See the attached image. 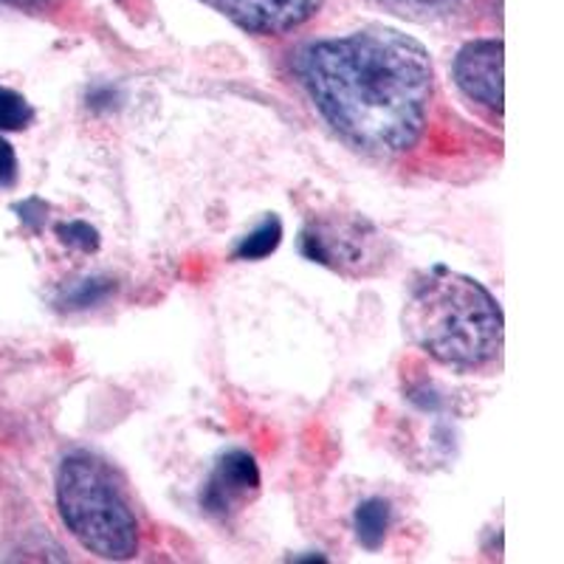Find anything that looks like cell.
Segmentation results:
<instances>
[{
    "label": "cell",
    "mask_w": 564,
    "mask_h": 564,
    "mask_svg": "<svg viewBox=\"0 0 564 564\" xmlns=\"http://www.w3.org/2000/svg\"><path fill=\"white\" fill-rule=\"evenodd\" d=\"M294 70L316 113L352 150L392 159L421 141L435 68L410 34L372 26L314 40L300 48Z\"/></svg>",
    "instance_id": "1"
},
{
    "label": "cell",
    "mask_w": 564,
    "mask_h": 564,
    "mask_svg": "<svg viewBox=\"0 0 564 564\" xmlns=\"http://www.w3.org/2000/svg\"><path fill=\"white\" fill-rule=\"evenodd\" d=\"M404 330L426 356L455 370H480L500 359L506 316L491 291L446 265H432L412 282Z\"/></svg>",
    "instance_id": "2"
},
{
    "label": "cell",
    "mask_w": 564,
    "mask_h": 564,
    "mask_svg": "<svg viewBox=\"0 0 564 564\" xmlns=\"http://www.w3.org/2000/svg\"><path fill=\"white\" fill-rule=\"evenodd\" d=\"M57 508L63 525L88 553L128 562L139 553V522L110 468L88 452L65 455L57 468Z\"/></svg>",
    "instance_id": "3"
},
{
    "label": "cell",
    "mask_w": 564,
    "mask_h": 564,
    "mask_svg": "<svg viewBox=\"0 0 564 564\" xmlns=\"http://www.w3.org/2000/svg\"><path fill=\"white\" fill-rule=\"evenodd\" d=\"M300 251L311 263L336 271L350 280L376 276L390 260V240L361 215L322 212L311 215L300 231Z\"/></svg>",
    "instance_id": "4"
},
{
    "label": "cell",
    "mask_w": 564,
    "mask_h": 564,
    "mask_svg": "<svg viewBox=\"0 0 564 564\" xmlns=\"http://www.w3.org/2000/svg\"><path fill=\"white\" fill-rule=\"evenodd\" d=\"M229 23L254 37H280L305 26L319 14L325 0H200Z\"/></svg>",
    "instance_id": "5"
},
{
    "label": "cell",
    "mask_w": 564,
    "mask_h": 564,
    "mask_svg": "<svg viewBox=\"0 0 564 564\" xmlns=\"http://www.w3.org/2000/svg\"><path fill=\"white\" fill-rule=\"evenodd\" d=\"M260 468L257 460L243 449H229L215 460L204 488H200V508L209 517L229 520L231 513L243 511L260 494Z\"/></svg>",
    "instance_id": "6"
},
{
    "label": "cell",
    "mask_w": 564,
    "mask_h": 564,
    "mask_svg": "<svg viewBox=\"0 0 564 564\" xmlns=\"http://www.w3.org/2000/svg\"><path fill=\"white\" fill-rule=\"evenodd\" d=\"M502 54L506 45L500 37H480L463 45L452 65L457 88L497 116H502Z\"/></svg>",
    "instance_id": "7"
},
{
    "label": "cell",
    "mask_w": 564,
    "mask_h": 564,
    "mask_svg": "<svg viewBox=\"0 0 564 564\" xmlns=\"http://www.w3.org/2000/svg\"><path fill=\"white\" fill-rule=\"evenodd\" d=\"M390 502L381 500V497H370V500L359 502V508L352 513V531H356L359 545L367 547V551H379L384 545L387 531H390Z\"/></svg>",
    "instance_id": "8"
},
{
    "label": "cell",
    "mask_w": 564,
    "mask_h": 564,
    "mask_svg": "<svg viewBox=\"0 0 564 564\" xmlns=\"http://www.w3.org/2000/svg\"><path fill=\"white\" fill-rule=\"evenodd\" d=\"M282 243V220L276 215H269L263 224L249 231L235 249L238 260H263V257L274 254L276 246Z\"/></svg>",
    "instance_id": "9"
},
{
    "label": "cell",
    "mask_w": 564,
    "mask_h": 564,
    "mask_svg": "<svg viewBox=\"0 0 564 564\" xmlns=\"http://www.w3.org/2000/svg\"><path fill=\"white\" fill-rule=\"evenodd\" d=\"M34 122V108L23 94L0 85V133H20Z\"/></svg>",
    "instance_id": "10"
},
{
    "label": "cell",
    "mask_w": 564,
    "mask_h": 564,
    "mask_svg": "<svg viewBox=\"0 0 564 564\" xmlns=\"http://www.w3.org/2000/svg\"><path fill=\"white\" fill-rule=\"evenodd\" d=\"M113 291H116L113 280H105V276H88V280H79L70 291H65L63 300H59V305L68 311L94 308V305H99V302L108 300Z\"/></svg>",
    "instance_id": "11"
},
{
    "label": "cell",
    "mask_w": 564,
    "mask_h": 564,
    "mask_svg": "<svg viewBox=\"0 0 564 564\" xmlns=\"http://www.w3.org/2000/svg\"><path fill=\"white\" fill-rule=\"evenodd\" d=\"M379 3L390 7L395 14H404V18L430 20L455 14L463 0H379Z\"/></svg>",
    "instance_id": "12"
},
{
    "label": "cell",
    "mask_w": 564,
    "mask_h": 564,
    "mask_svg": "<svg viewBox=\"0 0 564 564\" xmlns=\"http://www.w3.org/2000/svg\"><path fill=\"white\" fill-rule=\"evenodd\" d=\"M57 235L65 246H70V249H77V251H85V254H90V251H97L99 246H102L99 231L94 229L90 224H85V220H68V224H59Z\"/></svg>",
    "instance_id": "13"
},
{
    "label": "cell",
    "mask_w": 564,
    "mask_h": 564,
    "mask_svg": "<svg viewBox=\"0 0 564 564\" xmlns=\"http://www.w3.org/2000/svg\"><path fill=\"white\" fill-rule=\"evenodd\" d=\"M18 184V155L7 139H0V186Z\"/></svg>",
    "instance_id": "14"
},
{
    "label": "cell",
    "mask_w": 564,
    "mask_h": 564,
    "mask_svg": "<svg viewBox=\"0 0 564 564\" xmlns=\"http://www.w3.org/2000/svg\"><path fill=\"white\" fill-rule=\"evenodd\" d=\"M0 7H14V9H43L45 0H0Z\"/></svg>",
    "instance_id": "15"
}]
</instances>
